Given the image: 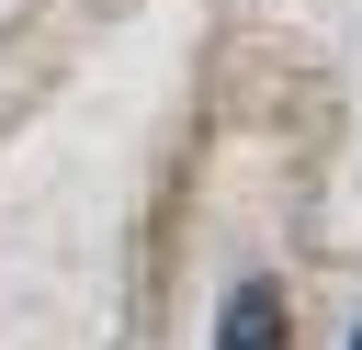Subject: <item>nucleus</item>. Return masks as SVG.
<instances>
[{"label": "nucleus", "instance_id": "nucleus-1", "mask_svg": "<svg viewBox=\"0 0 362 350\" xmlns=\"http://www.w3.org/2000/svg\"><path fill=\"white\" fill-rule=\"evenodd\" d=\"M215 350H294V294L272 271H249L226 294V316H215Z\"/></svg>", "mask_w": 362, "mask_h": 350}, {"label": "nucleus", "instance_id": "nucleus-2", "mask_svg": "<svg viewBox=\"0 0 362 350\" xmlns=\"http://www.w3.org/2000/svg\"><path fill=\"white\" fill-rule=\"evenodd\" d=\"M351 350H362V339H351Z\"/></svg>", "mask_w": 362, "mask_h": 350}]
</instances>
